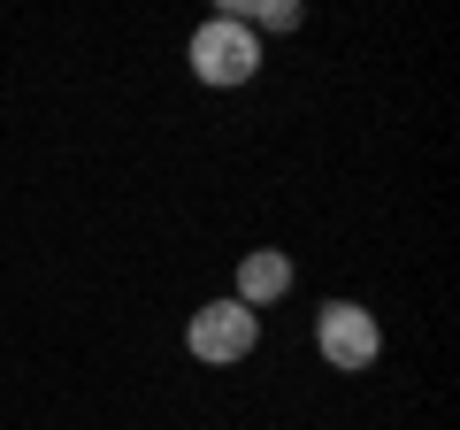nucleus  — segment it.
I'll return each mask as SVG.
<instances>
[{
	"instance_id": "obj_4",
	"label": "nucleus",
	"mask_w": 460,
	"mask_h": 430,
	"mask_svg": "<svg viewBox=\"0 0 460 430\" xmlns=\"http://www.w3.org/2000/svg\"><path fill=\"white\" fill-rule=\"evenodd\" d=\"M284 292H292V254H277V246H253L246 262H238V292H230V300H246V308L261 315L269 300H284Z\"/></svg>"
},
{
	"instance_id": "obj_1",
	"label": "nucleus",
	"mask_w": 460,
	"mask_h": 430,
	"mask_svg": "<svg viewBox=\"0 0 460 430\" xmlns=\"http://www.w3.org/2000/svg\"><path fill=\"white\" fill-rule=\"evenodd\" d=\"M184 346H192V362L230 369V362H246V354L261 346V315H253L246 300H208V308H192V323H184Z\"/></svg>"
},
{
	"instance_id": "obj_5",
	"label": "nucleus",
	"mask_w": 460,
	"mask_h": 430,
	"mask_svg": "<svg viewBox=\"0 0 460 430\" xmlns=\"http://www.w3.org/2000/svg\"><path fill=\"white\" fill-rule=\"evenodd\" d=\"M223 16L246 23V31H253V23H269V31H299V16H307V8H299V0H230Z\"/></svg>"
},
{
	"instance_id": "obj_3",
	"label": "nucleus",
	"mask_w": 460,
	"mask_h": 430,
	"mask_svg": "<svg viewBox=\"0 0 460 430\" xmlns=\"http://www.w3.org/2000/svg\"><path fill=\"white\" fill-rule=\"evenodd\" d=\"M184 54H192V77L199 85H253V77H261V39H253L246 23H230V16H208Z\"/></svg>"
},
{
	"instance_id": "obj_2",
	"label": "nucleus",
	"mask_w": 460,
	"mask_h": 430,
	"mask_svg": "<svg viewBox=\"0 0 460 430\" xmlns=\"http://www.w3.org/2000/svg\"><path fill=\"white\" fill-rule=\"evenodd\" d=\"M314 354H323L330 369H345V377H361V369H376V354H384V323L361 308V300H330V308L314 315Z\"/></svg>"
}]
</instances>
